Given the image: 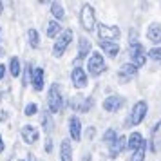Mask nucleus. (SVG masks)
<instances>
[{
    "instance_id": "nucleus-1",
    "label": "nucleus",
    "mask_w": 161,
    "mask_h": 161,
    "mask_svg": "<svg viewBox=\"0 0 161 161\" xmlns=\"http://www.w3.org/2000/svg\"><path fill=\"white\" fill-rule=\"evenodd\" d=\"M49 109H51V112L62 110V91H60L58 83H53L49 89Z\"/></svg>"
},
{
    "instance_id": "nucleus-2",
    "label": "nucleus",
    "mask_w": 161,
    "mask_h": 161,
    "mask_svg": "<svg viewBox=\"0 0 161 161\" xmlns=\"http://www.w3.org/2000/svg\"><path fill=\"white\" fill-rule=\"evenodd\" d=\"M71 40H73V31L65 29L62 33V36L58 38V42L54 44V47H53V54H54V56H62V54L65 53L67 45L71 44Z\"/></svg>"
},
{
    "instance_id": "nucleus-3",
    "label": "nucleus",
    "mask_w": 161,
    "mask_h": 161,
    "mask_svg": "<svg viewBox=\"0 0 161 161\" xmlns=\"http://www.w3.org/2000/svg\"><path fill=\"white\" fill-rule=\"evenodd\" d=\"M98 36L103 42H112V40H118L119 38V29L116 25H105V24H100L98 27Z\"/></svg>"
},
{
    "instance_id": "nucleus-4",
    "label": "nucleus",
    "mask_w": 161,
    "mask_h": 161,
    "mask_svg": "<svg viewBox=\"0 0 161 161\" xmlns=\"http://www.w3.org/2000/svg\"><path fill=\"white\" fill-rule=\"evenodd\" d=\"M80 20H81V25H83V29L87 31H92L94 29V11H92V8L89 6V4H85L83 8H81V13H80Z\"/></svg>"
},
{
    "instance_id": "nucleus-5",
    "label": "nucleus",
    "mask_w": 161,
    "mask_h": 161,
    "mask_svg": "<svg viewBox=\"0 0 161 161\" xmlns=\"http://www.w3.org/2000/svg\"><path fill=\"white\" fill-rule=\"evenodd\" d=\"M130 56L134 60V67H141L145 65V47L138 42H132L130 44Z\"/></svg>"
},
{
    "instance_id": "nucleus-6",
    "label": "nucleus",
    "mask_w": 161,
    "mask_h": 161,
    "mask_svg": "<svg viewBox=\"0 0 161 161\" xmlns=\"http://www.w3.org/2000/svg\"><path fill=\"white\" fill-rule=\"evenodd\" d=\"M89 71H91V74H94V76H98L100 73H103L105 71V62H103V56L100 54V53H92V56L89 58Z\"/></svg>"
},
{
    "instance_id": "nucleus-7",
    "label": "nucleus",
    "mask_w": 161,
    "mask_h": 161,
    "mask_svg": "<svg viewBox=\"0 0 161 161\" xmlns=\"http://www.w3.org/2000/svg\"><path fill=\"white\" fill-rule=\"evenodd\" d=\"M147 114V103L145 102H138L134 105V109L130 112V125H139L143 119H145Z\"/></svg>"
},
{
    "instance_id": "nucleus-8",
    "label": "nucleus",
    "mask_w": 161,
    "mask_h": 161,
    "mask_svg": "<svg viewBox=\"0 0 161 161\" xmlns=\"http://www.w3.org/2000/svg\"><path fill=\"white\" fill-rule=\"evenodd\" d=\"M71 107L74 110H78V112H87L91 107H92V100L91 98H83V96H74L73 100H71Z\"/></svg>"
},
{
    "instance_id": "nucleus-9",
    "label": "nucleus",
    "mask_w": 161,
    "mask_h": 161,
    "mask_svg": "<svg viewBox=\"0 0 161 161\" xmlns=\"http://www.w3.org/2000/svg\"><path fill=\"white\" fill-rule=\"evenodd\" d=\"M123 103H125V100L121 96H109L103 102V109L107 110V112H116V110H119L123 107Z\"/></svg>"
},
{
    "instance_id": "nucleus-10",
    "label": "nucleus",
    "mask_w": 161,
    "mask_h": 161,
    "mask_svg": "<svg viewBox=\"0 0 161 161\" xmlns=\"http://www.w3.org/2000/svg\"><path fill=\"white\" fill-rule=\"evenodd\" d=\"M71 80H73L74 87H85L87 85V74H85V71L81 69V67H76V69H73V73H71Z\"/></svg>"
},
{
    "instance_id": "nucleus-11",
    "label": "nucleus",
    "mask_w": 161,
    "mask_h": 161,
    "mask_svg": "<svg viewBox=\"0 0 161 161\" xmlns=\"http://www.w3.org/2000/svg\"><path fill=\"white\" fill-rule=\"evenodd\" d=\"M22 138L25 143H36L38 141V130L33 125H24L22 127Z\"/></svg>"
},
{
    "instance_id": "nucleus-12",
    "label": "nucleus",
    "mask_w": 161,
    "mask_h": 161,
    "mask_svg": "<svg viewBox=\"0 0 161 161\" xmlns=\"http://www.w3.org/2000/svg\"><path fill=\"white\" fill-rule=\"evenodd\" d=\"M125 147H127V138H125V136H119V138L110 145V158H118L119 154L123 152Z\"/></svg>"
},
{
    "instance_id": "nucleus-13",
    "label": "nucleus",
    "mask_w": 161,
    "mask_h": 161,
    "mask_svg": "<svg viewBox=\"0 0 161 161\" xmlns=\"http://www.w3.org/2000/svg\"><path fill=\"white\" fill-rule=\"evenodd\" d=\"M44 69H40V67H36V69H33V76H31V81H33V87H35V91H42V87H44Z\"/></svg>"
},
{
    "instance_id": "nucleus-14",
    "label": "nucleus",
    "mask_w": 161,
    "mask_h": 161,
    "mask_svg": "<svg viewBox=\"0 0 161 161\" xmlns=\"http://www.w3.org/2000/svg\"><path fill=\"white\" fill-rule=\"evenodd\" d=\"M69 132H71V136H73L74 141H80L81 138V123L78 118H71L69 119Z\"/></svg>"
},
{
    "instance_id": "nucleus-15",
    "label": "nucleus",
    "mask_w": 161,
    "mask_h": 161,
    "mask_svg": "<svg viewBox=\"0 0 161 161\" xmlns=\"http://www.w3.org/2000/svg\"><path fill=\"white\" fill-rule=\"evenodd\" d=\"M147 36H148L150 42L159 44L161 42V25L159 24H150V27H148V31H147Z\"/></svg>"
},
{
    "instance_id": "nucleus-16",
    "label": "nucleus",
    "mask_w": 161,
    "mask_h": 161,
    "mask_svg": "<svg viewBox=\"0 0 161 161\" xmlns=\"http://www.w3.org/2000/svg\"><path fill=\"white\" fill-rule=\"evenodd\" d=\"M136 69L138 67H134V64H125V65H121V69H119V80L121 81L130 80L132 76L136 74Z\"/></svg>"
},
{
    "instance_id": "nucleus-17",
    "label": "nucleus",
    "mask_w": 161,
    "mask_h": 161,
    "mask_svg": "<svg viewBox=\"0 0 161 161\" xmlns=\"http://www.w3.org/2000/svg\"><path fill=\"white\" fill-rule=\"evenodd\" d=\"M100 47H102L109 56H118V53H119V45H118L116 42H103V40H100Z\"/></svg>"
},
{
    "instance_id": "nucleus-18",
    "label": "nucleus",
    "mask_w": 161,
    "mask_h": 161,
    "mask_svg": "<svg viewBox=\"0 0 161 161\" xmlns=\"http://www.w3.org/2000/svg\"><path fill=\"white\" fill-rule=\"evenodd\" d=\"M143 143H145V141H143V138H141V134H139V132L130 134V138L127 139V147H129L130 150H138Z\"/></svg>"
},
{
    "instance_id": "nucleus-19",
    "label": "nucleus",
    "mask_w": 161,
    "mask_h": 161,
    "mask_svg": "<svg viewBox=\"0 0 161 161\" xmlns=\"http://www.w3.org/2000/svg\"><path fill=\"white\" fill-rule=\"evenodd\" d=\"M60 150H62V161H73L71 145H69V141H67V139H64V141H62V147H60Z\"/></svg>"
},
{
    "instance_id": "nucleus-20",
    "label": "nucleus",
    "mask_w": 161,
    "mask_h": 161,
    "mask_svg": "<svg viewBox=\"0 0 161 161\" xmlns=\"http://www.w3.org/2000/svg\"><path fill=\"white\" fill-rule=\"evenodd\" d=\"M89 53H91V42L85 38H80V51H78V60L85 58Z\"/></svg>"
},
{
    "instance_id": "nucleus-21",
    "label": "nucleus",
    "mask_w": 161,
    "mask_h": 161,
    "mask_svg": "<svg viewBox=\"0 0 161 161\" xmlns=\"http://www.w3.org/2000/svg\"><path fill=\"white\" fill-rule=\"evenodd\" d=\"M9 71H11V74H13V76H20V71H22V69H20V60L16 58V56H13V58L9 60Z\"/></svg>"
},
{
    "instance_id": "nucleus-22",
    "label": "nucleus",
    "mask_w": 161,
    "mask_h": 161,
    "mask_svg": "<svg viewBox=\"0 0 161 161\" xmlns=\"http://www.w3.org/2000/svg\"><path fill=\"white\" fill-rule=\"evenodd\" d=\"M51 13L54 15V18H58V20H64V16H65L64 8H62V4H58V2H53L51 4Z\"/></svg>"
},
{
    "instance_id": "nucleus-23",
    "label": "nucleus",
    "mask_w": 161,
    "mask_h": 161,
    "mask_svg": "<svg viewBox=\"0 0 161 161\" xmlns=\"http://www.w3.org/2000/svg\"><path fill=\"white\" fill-rule=\"evenodd\" d=\"M58 33H60V25H58V22H56V20L49 22V27H47V36L54 38L56 35H58Z\"/></svg>"
},
{
    "instance_id": "nucleus-24",
    "label": "nucleus",
    "mask_w": 161,
    "mask_h": 161,
    "mask_svg": "<svg viewBox=\"0 0 161 161\" xmlns=\"http://www.w3.org/2000/svg\"><path fill=\"white\" fill-rule=\"evenodd\" d=\"M116 139H118V138H116V130H112V129H109V130L105 132V136H103V141H105L109 147L112 145Z\"/></svg>"
},
{
    "instance_id": "nucleus-25",
    "label": "nucleus",
    "mask_w": 161,
    "mask_h": 161,
    "mask_svg": "<svg viewBox=\"0 0 161 161\" xmlns=\"http://www.w3.org/2000/svg\"><path fill=\"white\" fill-rule=\"evenodd\" d=\"M31 69H33V67H31V64L27 62L25 67H24V85H27L29 80H31V76H33V71H31Z\"/></svg>"
},
{
    "instance_id": "nucleus-26",
    "label": "nucleus",
    "mask_w": 161,
    "mask_h": 161,
    "mask_svg": "<svg viewBox=\"0 0 161 161\" xmlns=\"http://www.w3.org/2000/svg\"><path fill=\"white\" fill-rule=\"evenodd\" d=\"M42 125H44L45 132H51L53 130V121H51V118H49L47 112H44V116H42Z\"/></svg>"
},
{
    "instance_id": "nucleus-27",
    "label": "nucleus",
    "mask_w": 161,
    "mask_h": 161,
    "mask_svg": "<svg viewBox=\"0 0 161 161\" xmlns=\"http://www.w3.org/2000/svg\"><path fill=\"white\" fill-rule=\"evenodd\" d=\"M148 56L152 60H156V62H159L161 64V47H154L152 51L148 53Z\"/></svg>"
},
{
    "instance_id": "nucleus-28",
    "label": "nucleus",
    "mask_w": 161,
    "mask_h": 161,
    "mask_svg": "<svg viewBox=\"0 0 161 161\" xmlns=\"http://www.w3.org/2000/svg\"><path fill=\"white\" fill-rule=\"evenodd\" d=\"M29 42L33 47H38V33L35 29H29Z\"/></svg>"
},
{
    "instance_id": "nucleus-29",
    "label": "nucleus",
    "mask_w": 161,
    "mask_h": 161,
    "mask_svg": "<svg viewBox=\"0 0 161 161\" xmlns=\"http://www.w3.org/2000/svg\"><path fill=\"white\" fill-rule=\"evenodd\" d=\"M24 114H25V116H33V114H36V105H35V103H29V105H25V109H24Z\"/></svg>"
},
{
    "instance_id": "nucleus-30",
    "label": "nucleus",
    "mask_w": 161,
    "mask_h": 161,
    "mask_svg": "<svg viewBox=\"0 0 161 161\" xmlns=\"http://www.w3.org/2000/svg\"><path fill=\"white\" fill-rule=\"evenodd\" d=\"M45 150H47V152H51V150H53V143H51V139H47V141H45Z\"/></svg>"
},
{
    "instance_id": "nucleus-31",
    "label": "nucleus",
    "mask_w": 161,
    "mask_h": 161,
    "mask_svg": "<svg viewBox=\"0 0 161 161\" xmlns=\"http://www.w3.org/2000/svg\"><path fill=\"white\" fill-rule=\"evenodd\" d=\"M4 74H6V67H4L2 64H0V80L4 78Z\"/></svg>"
},
{
    "instance_id": "nucleus-32",
    "label": "nucleus",
    "mask_w": 161,
    "mask_h": 161,
    "mask_svg": "<svg viewBox=\"0 0 161 161\" xmlns=\"http://www.w3.org/2000/svg\"><path fill=\"white\" fill-rule=\"evenodd\" d=\"M4 150V141H2V136H0V152Z\"/></svg>"
},
{
    "instance_id": "nucleus-33",
    "label": "nucleus",
    "mask_w": 161,
    "mask_h": 161,
    "mask_svg": "<svg viewBox=\"0 0 161 161\" xmlns=\"http://www.w3.org/2000/svg\"><path fill=\"white\" fill-rule=\"evenodd\" d=\"M29 161H35V158H33V154H29Z\"/></svg>"
},
{
    "instance_id": "nucleus-34",
    "label": "nucleus",
    "mask_w": 161,
    "mask_h": 161,
    "mask_svg": "<svg viewBox=\"0 0 161 161\" xmlns=\"http://www.w3.org/2000/svg\"><path fill=\"white\" fill-rule=\"evenodd\" d=\"M2 8H4V6H2V2H0V13H2Z\"/></svg>"
}]
</instances>
